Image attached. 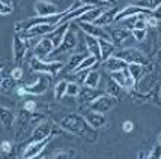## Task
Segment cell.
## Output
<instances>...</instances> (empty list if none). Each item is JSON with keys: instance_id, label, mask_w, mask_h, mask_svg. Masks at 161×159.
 <instances>
[{"instance_id": "1", "label": "cell", "mask_w": 161, "mask_h": 159, "mask_svg": "<svg viewBox=\"0 0 161 159\" xmlns=\"http://www.w3.org/2000/svg\"><path fill=\"white\" fill-rule=\"evenodd\" d=\"M59 126L62 129H65L66 132L72 134V135H77V137H81V138H87L89 141H95V138H97L95 129L89 126L84 116H80L77 113H69V114L63 116L59 120Z\"/></svg>"}, {"instance_id": "2", "label": "cell", "mask_w": 161, "mask_h": 159, "mask_svg": "<svg viewBox=\"0 0 161 159\" xmlns=\"http://www.w3.org/2000/svg\"><path fill=\"white\" fill-rule=\"evenodd\" d=\"M63 14H65V11L59 12L56 15H50V17H39V15L38 17H30V18H26V20H23V21H18L15 24L14 30H15V33H20V32H24V30L35 27L38 24H57Z\"/></svg>"}, {"instance_id": "3", "label": "cell", "mask_w": 161, "mask_h": 159, "mask_svg": "<svg viewBox=\"0 0 161 159\" xmlns=\"http://www.w3.org/2000/svg\"><path fill=\"white\" fill-rule=\"evenodd\" d=\"M114 56L124 59L126 63H140V65H143L145 66V74L152 69V65L147 60V57L137 48H125L119 51V53H114Z\"/></svg>"}, {"instance_id": "4", "label": "cell", "mask_w": 161, "mask_h": 159, "mask_svg": "<svg viewBox=\"0 0 161 159\" xmlns=\"http://www.w3.org/2000/svg\"><path fill=\"white\" fill-rule=\"evenodd\" d=\"M30 68L35 72H39V74H48V75L54 77L57 75L63 68L62 62H45L44 59H38V57H33L30 60Z\"/></svg>"}, {"instance_id": "5", "label": "cell", "mask_w": 161, "mask_h": 159, "mask_svg": "<svg viewBox=\"0 0 161 159\" xmlns=\"http://www.w3.org/2000/svg\"><path fill=\"white\" fill-rule=\"evenodd\" d=\"M118 102V98L112 96V95H99V96L93 98L89 102V108L98 113H108Z\"/></svg>"}, {"instance_id": "6", "label": "cell", "mask_w": 161, "mask_h": 159, "mask_svg": "<svg viewBox=\"0 0 161 159\" xmlns=\"http://www.w3.org/2000/svg\"><path fill=\"white\" fill-rule=\"evenodd\" d=\"M29 42L30 39H24L18 33H15L14 39H12V54H14L15 65H20L26 59V54L29 51Z\"/></svg>"}, {"instance_id": "7", "label": "cell", "mask_w": 161, "mask_h": 159, "mask_svg": "<svg viewBox=\"0 0 161 159\" xmlns=\"http://www.w3.org/2000/svg\"><path fill=\"white\" fill-rule=\"evenodd\" d=\"M51 75L48 74H42L41 77H38V80H36L35 83L29 84L24 87L26 90V95H33V96H41L44 95L50 87V83H51Z\"/></svg>"}, {"instance_id": "8", "label": "cell", "mask_w": 161, "mask_h": 159, "mask_svg": "<svg viewBox=\"0 0 161 159\" xmlns=\"http://www.w3.org/2000/svg\"><path fill=\"white\" fill-rule=\"evenodd\" d=\"M77 33L71 29V26L68 27V30H66V33H65V36H63L62 42H60V45L57 47L53 53H72L74 51V48L77 47Z\"/></svg>"}, {"instance_id": "9", "label": "cell", "mask_w": 161, "mask_h": 159, "mask_svg": "<svg viewBox=\"0 0 161 159\" xmlns=\"http://www.w3.org/2000/svg\"><path fill=\"white\" fill-rule=\"evenodd\" d=\"M51 140H53V135H50V137H47V138H44V140H39V141H32V143H30V144L24 149L23 158H26V159L38 158V156L42 153V150L47 147V144H48Z\"/></svg>"}, {"instance_id": "10", "label": "cell", "mask_w": 161, "mask_h": 159, "mask_svg": "<svg viewBox=\"0 0 161 159\" xmlns=\"http://www.w3.org/2000/svg\"><path fill=\"white\" fill-rule=\"evenodd\" d=\"M78 26L83 29V32L86 35L95 36L98 39H107L110 41V35H108V30L105 27H101V26H97L93 23H86V21H77Z\"/></svg>"}, {"instance_id": "11", "label": "cell", "mask_w": 161, "mask_h": 159, "mask_svg": "<svg viewBox=\"0 0 161 159\" xmlns=\"http://www.w3.org/2000/svg\"><path fill=\"white\" fill-rule=\"evenodd\" d=\"M56 26L57 24H38V26L29 29V30L20 32L18 35H20L21 38H24V39H35V38H41V36L48 35Z\"/></svg>"}, {"instance_id": "12", "label": "cell", "mask_w": 161, "mask_h": 159, "mask_svg": "<svg viewBox=\"0 0 161 159\" xmlns=\"http://www.w3.org/2000/svg\"><path fill=\"white\" fill-rule=\"evenodd\" d=\"M53 51H54L53 42L50 41V38L45 35V36H41V39H39L38 44L35 45L33 54H35V57H38V59H45L47 56L53 54Z\"/></svg>"}, {"instance_id": "13", "label": "cell", "mask_w": 161, "mask_h": 159, "mask_svg": "<svg viewBox=\"0 0 161 159\" xmlns=\"http://www.w3.org/2000/svg\"><path fill=\"white\" fill-rule=\"evenodd\" d=\"M110 78L112 80H114L116 83L120 86V89H134V86H136V83H134L133 77L130 75V72H128V69H122V71H113L112 75H110Z\"/></svg>"}, {"instance_id": "14", "label": "cell", "mask_w": 161, "mask_h": 159, "mask_svg": "<svg viewBox=\"0 0 161 159\" xmlns=\"http://www.w3.org/2000/svg\"><path fill=\"white\" fill-rule=\"evenodd\" d=\"M50 135H53V122L51 120H42L32 131V141H39V140L50 137Z\"/></svg>"}, {"instance_id": "15", "label": "cell", "mask_w": 161, "mask_h": 159, "mask_svg": "<svg viewBox=\"0 0 161 159\" xmlns=\"http://www.w3.org/2000/svg\"><path fill=\"white\" fill-rule=\"evenodd\" d=\"M84 119L89 123V126L93 128L95 131L103 129L105 125H107V117H105L104 113H98V111H93V110L86 111L84 113Z\"/></svg>"}, {"instance_id": "16", "label": "cell", "mask_w": 161, "mask_h": 159, "mask_svg": "<svg viewBox=\"0 0 161 159\" xmlns=\"http://www.w3.org/2000/svg\"><path fill=\"white\" fill-rule=\"evenodd\" d=\"M137 14H151V11L147 9H143L140 6H136V5H128L126 8H124L122 11H118V14L114 17V23H120L122 20H125L128 17H133V15H137Z\"/></svg>"}, {"instance_id": "17", "label": "cell", "mask_w": 161, "mask_h": 159, "mask_svg": "<svg viewBox=\"0 0 161 159\" xmlns=\"http://www.w3.org/2000/svg\"><path fill=\"white\" fill-rule=\"evenodd\" d=\"M69 26H71L69 23H62V24H57L56 27L53 29L48 35H47L50 38V41L53 42V47H54V50L60 45V42H62L63 36H65V33H66V30H68V27H69Z\"/></svg>"}, {"instance_id": "18", "label": "cell", "mask_w": 161, "mask_h": 159, "mask_svg": "<svg viewBox=\"0 0 161 159\" xmlns=\"http://www.w3.org/2000/svg\"><path fill=\"white\" fill-rule=\"evenodd\" d=\"M35 11L36 15H39V17H50V15L59 14L56 5L50 3L48 0H38L35 3Z\"/></svg>"}, {"instance_id": "19", "label": "cell", "mask_w": 161, "mask_h": 159, "mask_svg": "<svg viewBox=\"0 0 161 159\" xmlns=\"http://www.w3.org/2000/svg\"><path fill=\"white\" fill-rule=\"evenodd\" d=\"M116 14H118V8L116 6H112V8H108V9H104V11L101 12V15L93 21V24L101 26V27H108V24L114 23V17H116Z\"/></svg>"}, {"instance_id": "20", "label": "cell", "mask_w": 161, "mask_h": 159, "mask_svg": "<svg viewBox=\"0 0 161 159\" xmlns=\"http://www.w3.org/2000/svg\"><path fill=\"white\" fill-rule=\"evenodd\" d=\"M84 47L87 50V53L92 56H95L101 62V50H99V41L98 38L95 36H91V35H86L84 33Z\"/></svg>"}, {"instance_id": "21", "label": "cell", "mask_w": 161, "mask_h": 159, "mask_svg": "<svg viewBox=\"0 0 161 159\" xmlns=\"http://www.w3.org/2000/svg\"><path fill=\"white\" fill-rule=\"evenodd\" d=\"M107 30H108V29H107ZM108 35H110V41H112L114 45H120L125 39H128V38L131 36V30L126 27L112 29V30L108 32Z\"/></svg>"}, {"instance_id": "22", "label": "cell", "mask_w": 161, "mask_h": 159, "mask_svg": "<svg viewBox=\"0 0 161 159\" xmlns=\"http://www.w3.org/2000/svg\"><path fill=\"white\" fill-rule=\"evenodd\" d=\"M0 123L5 129H12L15 125V113L6 107H0Z\"/></svg>"}, {"instance_id": "23", "label": "cell", "mask_w": 161, "mask_h": 159, "mask_svg": "<svg viewBox=\"0 0 161 159\" xmlns=\"http://www.w3.org/2000/svg\"><path fill=\"white\" fill-rule=\"evenodd\" d=\"M104 65L107 68V71H110V72H113V71H122L128 66V63L124 59H120V57H118L114 54L110 56L107 60H104Z\"/></svg>"}, {"instance_id": "24", "label": "cell", "mask_w": 161, "mask_h": 159, "mask_svg": "<svg viewBox=\"0 0 161 159\" xmlns=\"http://www.w3.org/2000/svg\"><path fill=\"white\" fill-rule=\"evenodd\" d=\"M99 77H101L99 71L91 68V69L87 71V74H86V77H84V80H83L84 87L97 89V87H98V84H99Z\"/></svg>"}, {"instance_id": "25", "label": "cell", "mask_w": 161, "mask_h": 159, "mask_svg": "<svg viewBox=\"0 0 161 159\" xmlns=\"http://www.w3.org/2000/svg\"><path fill=\"white\" fill-rule=\"evenodd\" d=\"M99 41V50H101V62L107 60L110 56L114 54V44L112 41H107V39H98Z\"/></svg>"}, {"instance_id": "26", "label": "cell", "mask_w": 161, "mask_h": 159, "mask_svg": "<svg viewBox=\"0 0 161 159\" xmlns=\"http://www.w3.org/2000/svg\"><path fill=\"white\" fill-rule=\"evenodd\" d=\"M126 69H128V72H130V75L133 77V80H134V83L136 84L139 83L142 78L145 77V66L140 65V63H128Z\"/></svg>"}, {"instance_id": "27", "label": "cell", "mask_w": 161, "mask_h": 159, "mask_svg": "<svg viewBox=\"0 0 161 159\" xmlns=\"http://www.w3.org/2000/svg\"><path fill=\"white\" fill-rule=\"evenodd\" d=\"M105 8H92V9H89L87 12H84L81 17H78L75 21H86V23H93V21L98 18L99 15H101V12L104 11Z\"/></svg>"}, {"instance_id": "28", "label": "cell", "mask_w": 161, "mask_h": 159, "mask_svg": "<svg viewBox=\"0 0 161 159\" xmlns=\"http://www.w3.org/2000/svg\"><path fill=\"white\" fill-rule=\"evenodd\" d=\"M0 90L5 93H11L17 90V80H14L12 77H3L0 78Z\"/></svg>"}, {"instance_id": "29", "label": "cell", "mask_w": 161, "mask_h": 159, "mask_svg": "<svg viewBox=\"0 0 161 159\" xmlns=\"http://www.w3.org/2000/svg\"><path fill=\"white\" fill-rule=\"evenodd\" d=\"M99 60L95 57V56H92V54H89V56H84V59L80 62V65H78L77 68L74 69V72H78V71H84V69H91V68H93L97 63H98Z\"/></svg>"}, {"instance_id": "30", "label": "cell", "mask_w": 161, "mask_h": 159, "mask_svg": "<svg viewBox=\"0 0 161 159\" xmlns=\"http://www.w3.org/2000/svg\"><path fill=\"white\" fill-rule=\"evenodd\" d=\"M66 86H68V81H65V80H60V81L54 86V99H56V101H60V99L65 96Z\"/></svg>"}, {"instance_id": "31", "label": "cell", "mask_w": 161, "mask_h": 159, "mask_svg": "<svg viewBox=\"0 0 161 159\" xmlns=\"http://www.w3.org/2000/svg\"><path fill=\"white\" fill-rule=\"evenodd\" d=\"M160 3H161V0H137L134 5L143 8V9H147V11H154Z\"/></svg>"}, {"instance_id": "32", "label": "cell", "mask_w": 161, "mask_h": 159, "mask_svg": "<svg viewBox=\"0 0 161 159\" xmlns=\"http://www.w3.org/2000/svg\"><path fill=\"white\" fill-rule=\"evenodd\" d=\"M107 90H108V95H112L114 98H119L120 96V86L114 80H108L107 81Z\"/></svg>"}, {"instance_id": "33", "label": "cell", "mask_w": 161, "mask_h": 159, "mask_svg": "<svg viewBox=\"0 0 161 159\" xmlns=\"http://www.w3.org/2000/svg\"><path fill=\"white\" fill-rule=\"evenodd\" d=\"M83 59H84V54H74L69 60H68V63H66V65H68V66H66V68H68V71L74 72V69H75L78 65H80V62H81Z\"/></svg>"}, {"instance_id": "34", "label": "cell", "mask_w": 161, "mask_h": 159, "mask_svg": "<svg viewBox=\"0 0 161 159\" xmlns=\"http://www.w3.org/2000/svg\"><path fill=\"white\" fill-rule=\"evenodd\" d=\"M146 35H147V29H131V36L137 42H142L146 39Z\"/></svg>"}, {"instance_id": "35", "label": "cell", "mask_w": 161, "mask_h": 159, "mask_svg": "<svg viewBox=\"0 0 161 159\" xmlns=\"http://www.w3.org/2000/svg\"><path fill=\"white\" fill-rule=\"evenodd\" d=\"M66 96H71V98H75L80 95V87H78L77 83H68L66 86Z\"/></svg>"}, {"instance_id": "36", "label": "cell", "mask_w": 161, "mask_h": 159, "mask_svg": "<svg viewBox=\"0 0 161 159\" xmlns=\"http://www.w3.org/2000/svg\"><path fill=\"white\" fill-rule=\"evenodd\" d=\"M74 155H75L74 150H59V152L53 153V156H51V158H54V159H68V158H72Z\"/></svg>"}, {"instance_id": "37", "label": "cell", "mask_w": 161, "mask_h": 159, "mask_svg": "<svg viewBox=\"0 0 161 159\" xmlns=\"http://www.w3.org/2000/svg\"><path fill=\"white\" fill-rule=\"evenodd\" d=\"M83 5H89V6H93V8H105L108 3L104 2V0H80Z\"/></svg>"}, {"instance_id": "38", "label": "cell", "mask_w": 161, "mask_h": 159, "mask_svg": "<svg viewBox=\"0 0 161 159\" xmlns=\"http://www.w3.org/2000/svg\"><path fill=\"white\" fill-rule=\"evenodd\" d=\"M147 158L149 159H161V144L160 143H157V144L152 147V150L147 155Z\"/></svg>"}, {"instance_id": "39", "label": "cell", "mask_w": 161, "mask_h": 159, "mask_svg": "<svg viewBox=\"0 0 161 159\" xmlns=\"http://www.w3.org/2000/svg\"><path fill=\"white\" fill-rule=\"evenodd\" d=\"M11 77H12L14 80H17V81H20L21 78L24 77V72H23V69H21L20 65H18L17 68H14V69L11 71Z\"/></svg>"}, {"instance_id": "40", "label": "cell", "mask_w": 161, "mask_h": 159, "mask_svg": "<svg viewBox=\"0 0 161 159\" xmlns=\"http://www.w3.org/2000/svg\"><path fill=\"white\" fill-rule=\"evenodd\" d=\"M0 150L3 153H6V155H9L12 152V143L11 141H2L0 143Z\"/></svg>"}, {"instance_id": "41", "label": "cell", "mask_w": 161, "mask_h": 159, "mask_svg": "<svg viewBox=\"0 0 161 159\" xmlns=\"http://www.w3.org/2000/svg\"><path fill=\"white\" fill-rule=\"evenodd\" d=\"M12 11H14V6H8L0 2V15H11Z\"/></svg>"}, {"instance_id": "42", "label": "cell", "mask_w": 161, "mask_h": 159, "mask_svg": "<svg viewBox=\"0 0 161 159\" xmlns=\"http://www.w3.org/2000/svg\"><path fill=\"white\" fill-rule=\"evenodd\" d=\"M145 20H146V26H147V27H157V24H158V21L155 20L151 14H147L146 17H145Z\"/></svg>"}, {"instance_id": "43", "label": "cell", "mask_w": 161, "mask_h": 159, "mask_svg": "<svg viewBox=\"0 0 161 159\" xmlns=\"http://www.w3.org/2000/svg\"><path fill=\"white\" fill-rule=\"evenodd\" d=\"M24 110L27 111V113H35L36 111V104L33 101H27L26 104H24Z\"/></svg>"}, {"instance_id": "44", "label": "cell", "mask_w": 161, "mask_h": 159, "mask_svg": "<svg viewBox=\"0 0 161 159\" xmlns=\"http://www.w3.org/2000/svg\"><path fill=\"white\" fill-rule=\"evenodd\" d=\"M151 15H152V17H154L157 21H161V3L157 8H155L154 11H151Z\"/></svg>"}, {"instance_id": "45", "label": "cell", "mask_w": 161, "mask_h": 159, "mask_svg": "<svg viewBox=\"0 0 161 159\" xmlns=\"http://www.w3.org/2000/svg\"><path fill=\"white\" fill-rule=\"evenodd\" d=\"M122 129L125 132H131L134 129V125H133V122H130V120H125L124 122V125H122Z\"/></svg>"}, {"instance_id": "46", "label": "cell", "mask_w": 161, "mask_h": 159, "mask_svg": "<svg viewBox=\"0 0 161 159\" xmlns=\"http://www.w3.org/2000/svg\"><path fill=\"white\" fill-rule=\"evenodd\" d=\"M0 2H2V3H5V5H8V6H12V5H14V2H12V0H0Z\"/></svg>"}, {"instance_id": "47", "label": "cell", "mask_w": 161, "mask_h": 159, "mask_svg": "<svg viewBox=\"0 0 161 159\" xmlns=\"http://www.w3.org/2000/svg\"><path fill=\"white\" fill-rule=\"evenodd\" d=\"M158 60L161 62V38H160V45H158Z\"/></svg>"}, {"instance_id": "48", "label": "cell", "mask_w": 161, "mask_h": 159, "mask_svg": "<svg viewBox=\"0 0 161 159\" xmlns=\"http://www.w3.org/2000/svg\"><path fill=\"white\" fill-rule=\"evenodd\" d=\"M137 156H139V158H140V159H143V158H147V155H146V153H145V152H140V153H139V155H137Z\"/></svg>"}, {"instance_id": "49", "label": "cell", "mask_w": 161, "mask_h": 159, "mask_svg": "<svg viewBox=\"0 0 161 159\" xmlns=\"http://www.w3.org/2000/svg\"><path fill=\"white\" fill-rule=\"evenodd\" d=\"M104 2H107V3H110L112 6H114V5H116V0H104Z\"/></svg>"}, {"instance_id": "50", "label": "cell", "mask_w": 161, "mask_h": 159, "mask_svg": "<svg viewBox=\"0 0 161 159\" xmlns=\"http://www.w3.org/2000/svg\"><path fill=\"white\" fill-rule=\"evenodd\" d=\"M5 66H6V65H5V63H0V74H2V71L5 69Z\"/></svg>"}, {"instance_id": "51", "label": "cell", "mask_w": 161, "mask_h": 159, "mask_svg": "<svg viewBox=\"0 0 161 159\" xmlns=\"http://www.w3.org/2000/svg\"><path fill=\"white\" fill-rule=\"evenodd\" d=\"M158 143L161 144V132H160V135H158Z\"/></svg>"}, {"instance_id": "52", "label": "cell", "mask_w": 161, "mask_h": 159, "mask_svg": "<svg viewBox=\"0 0 161 159\" xmlns=\"http://www.w3.org/2000/svg\"><path fill=\"white\" fill-rule=\"evenodd\" d=\"M160 93H161V86H160Z\"/></svg>"}]
</instances>
